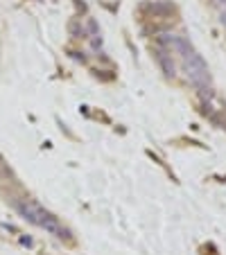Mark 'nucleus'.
Wrapping results in <instances>:
<instances>
[{
    "label": "nucleus",
    "instance_id": "nucleus-1",
    "mask_svg": "<svg viewBox=\"0 0 226 255\" xmlns=\"http://www.w3.org/2000/svg\"><path fill=\"white\" fill-rule=\"evenodd\" d=\"M186 73H188L190 84L197 86V88H204V86L211 84V73H208V66H206V61H204L202 54L192 52L190 57H188L186 59Z\"/></svg>",
    "mask_w": 226,
    "mask_h": 255
},
{
    "label": "nucleus",
    "instance_id": "nucleus-2",
    "mask_svg": "<svg viewBox=\"0 0 226 255\" xmlns=\"http://www.w3.org/2000/svg\"><path fill=\"white\" fill-rule=\"evenodd\" d=\"M16 208H18V212H20V217H23V219H27L30 224H34V226H41L50 217V212L45 210L39 201H32V199H30V201L18 203Z\"/></svg>",
    "mask_w": 226,
    "mask_h": 255
},
{
    "label": "nucleus",
    "instance_id": "nucleus-3",
    "mask_svg": "<svg viewBox=\"0 0 226 255\" xmlns=\"http://www.w3.org/2000/svg\"><path fill=\"white\" fill-rule=\"evenodd\" d=\"M41 228H43L45 233H50V235H54L57 240H70V231H68V228H64V226H61V221L57 219L54 215H50L48 219L41 224Z\"/></svg>",
    "mask_w": 226,
    "mask_h": 255
},
{
    "label": "nucleus",
    "instance_id": "nucleus-4",
    "mask_svg": "<svg viewBox=\"0 0 226 255\" xmlns=\"http://www.w3.org/2000/svg\"><path fill=\"white\" fill-rule=\"evenodd\" d=\"M156 61H158V66H161V70L165 73V77L172 79L174 75H177V68H174V61H172V54L167 52L165 48H158L156 50Z\"/></svg>",
    "mask_w": 226,
    "mask_h": 255
},
{
    "label": "nucleus",
    "instance_id": "nucleus-5",
    "mask_svg": "<svg viewBox=\"0 0 226 255\" xmlns=\"http://www.w3.org/2000/svg\"><path fill=\"white\" fill-rule=\"evenodd\" d=\"M89 32H91V36H100V27H98V23H95L93 18L89 20Z\"/></svg>",
    "mask_w": 226,
    "mask_h": 255
},
{
    "label": "nucleus",
    "instance_id": "nucleus-6",
    "mask_svg": "<svg viewBox=\"0 0 226 255\" xmlns=\"http://www.w3.org/2000/svg\"><path fill=\"white\" fill-rule=\"evenodd\" d=\"M220 20H222V25H224V27H226V9H224V11H222V16H220Z\"/></svg>",
    "mask_w": 226,
    "mask_h": 255
},
{
    "label": "nucleus",
    "instance_id": "nucleus-7",
    "mask_svg": "<svg viewBox=\"0 0 226 255\" xmlns=\"http://www.w3.org/2000/svg\"><path fill=\"white\" fill-rule=\"evenodd\" d=\"M215 2H217V5H224V2H226V0H215Z\"/></svg>",
    "mask_w": 226,
    "mask_h": 255
}]
</instances>
